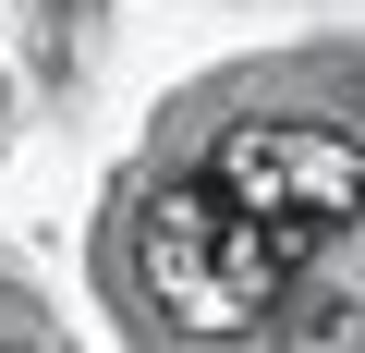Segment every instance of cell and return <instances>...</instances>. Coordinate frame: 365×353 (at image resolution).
Returning a JSON list of instances; mask_svg holds the SVG:
<instances>
[{
    "label": "cell",
    "instance_id": "obj_1",
    "mask_svg": "<svg viewBox=\"0 0 365 353\" xmlns=\"http://www.w3.org/2000/svg\"><path fill=\"white\" fill-rule=\"evenodd\" d=\"M304 256H317V232L256 220V208H232L220 183H158V195H146V220H134V268H146L158 317H182L195 341L256 329Z\"/></svg>",
    "mask_w": 365,
    "mask_h": 353
},
{
    "label": "cell",
    "instance_id": "obj_2",
    "mask_svg": "<svg viewBox=\"0 0 365 353\" xmlns=\"http://www.w3.org/2000/svg\"><path fill=\"white\" fill-rule=\"evenodd\" d=\"M207 183H220L232 208L292 220V232L329 244L341 220H365V146L329 134V122H232L220 158H207Z\"/></svg>",
    "mask_w": 365,
    "mask_h": 353
},
{
    "label": "cell",
    "instance_id": "obj_3",
    "mask_svg": "<svg viewBox=\"0 0 365 353\" xmlns=\"http://www.w3.org/2000/svg\"><path fill=\"white\" fill-rule=\"evenodd\" d=\"M292 353H365V305H341V292H317V305L292 317Z\"/></svg>",
    "mask_w": 365,
    "mask_h": 353
},
{
    "label": "cell",
    "instance_id": "obj_4",
    "mask_svg": "<svg viewBox=\"0 0 365 353\" xmlns=\"http://www.w3.org/2000/svg\"><path fill=\"white\" fill-rule=\"evenodd\" d=\"M0 353H61V329H49L25 292H0Z\"/></svg>",
    "mask_w": 365,
    "mask_h": 353
}]
</instances>
